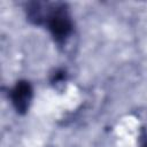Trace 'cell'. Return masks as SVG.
<instances>
[{"mask_svg": "<svg viewBox=\"0 0 147 147\" xmlns=\"http://www.w3.org/2000/svg\"><path fill=\"white\" fill-rule=\"evenodd\" d=\"M140 147H147V139L141 144V146H140Z\"/></svg>", "mask_w": 147, "mask_h": 147, "instance_id": "obj_5", "label": "cell"}, {"mask_svg": "<svg viewBox=\"0 0 147 147\" xmlns=\"http://www.w3.org/2000/svg\"><path fill=\"white\" fill-rule=\"evenodd\" d=\"M52 2L44 1H31L26 3L25 14L30 23L34 25H42L46 23V18L51 10Z\"/></svg>", "mask_w": 147, "mask_h": 147, "instance_id": "obj_3", "label": "cell"}, {"mask_svg": "<svg viewBox=\"0 0 147 147\" xmlns=\"http://www.w3.org/2000/svg\"><path fill=\"white\" fill-rule=\"evenodd\" d=\"M45 24L54 41L60 46L64 45L74 32V22L67 3L52 2Z\"/></svg>", "mask_w": 147, "mask_h": 147, "instance_id": "obj_1", "label": "cell"}, {"mask_svg": "<svg viewBox=\"0 0 147 147\" xmlns=\"http://www.w3.org/2000/svg\"><path fill=\"white\" fill-rule=\"evenodd\" d=\"M9 95L16 113L20 115L26 114L33 98V88L31 84L24 79L16 82L15 86L10 90Z\"/></svg>", "mask_w": 147, "mask_h": 147, "instance_id": "obj_2", "label": "cell"}, {"mask_svg": "<svg viewBox=\"0 0 147 147\" xmlns=\"http://www.w3.org/2000/svg\"><path fill=\"white\" fill-rule=\"evenodd\" d=\"M68 79V72L65 69H56L52 75H51V84L59 88L60 86H63L64 83Z\"/></svg>", "mask_w": 147, "mask_h": 147, "instance_id": "obj_4", "label": "cell"}]
</instances>
